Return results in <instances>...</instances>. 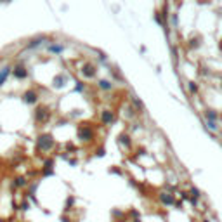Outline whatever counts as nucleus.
I'll return each mask as SVG.
<instances>
[{
    "label": "nucleus",
    "mask_w": 222,
    "mask_h": 222,
    "mask_svg": "<svg viewBox=\"0 0 222 222\" xmlns=\"http://www.w3.org/2000/svg\"><path fill=\"white\" fill-rule=\"evenodd\" d=\"M52 144H54V141L50 139V137H42V139H40V148H42V149L52 148Z\"/></svg>",
    "instance_id": "nucleus-1"
},
{
    "label": "nucleus",
    "mask_w": 222,
    "mask_h": 222,
    "mask_svg": "<svg viewBox=\"0 0 222 222\" xmlns=\"http://www.w3.org/2000/svg\"><path fill=\"white\" fill-rule=\"evenodd\" d=\"M24 101H26V102H30V104L37 102V92H33V90L26 92V94H24Z\"/></svg>",
    "instance_id": "nucleus-2"
},
{
    "label": "nucleus",
    "mask_w": 222,
    "mask_h": 222,
    "mask_svg": "<svg viewBox=\"0 0 222 222\" xmlns=\"http://www.w3.org/2000/svg\"><path fill=\"white\" fill-rule=\"evenodd\" d=\"M9 73H11V68H4V70L0 71V85L5 82V78L9 76Z\"/></svg>",
    "instance_id": "nucleus-3"
},
{
    "label": "nucleus",
    "mask_w": 222,
    "mask_h": 222,
    "mask_svg": "<svg viewBox=\"0 0 222 222\" xmlns=\"http://www.w3.org/2000/svg\"><path fill=\"white\" fill-rule=\"evenodd\" d=\"M102 122L104 123H111L113 122V113H111V111H104V113H102Z\"/></svg>",
    "instance_id": "nucleus-4"
},
{
    "label": "nucleus",
    "mask_w": 222,
    "mask_h": 222,
    "mask_svg": "<svg viewBox=\"0 0 222 222\" xmlns=\"http://www.w3.org/2000/svg\"><path fill=\"white\" fill-rule=\"evenodd\" d=\"M80 137H92V130H89V128H80Z\"/></svg>",
    "instance_id": "nucleus-5"
},
{
    "label": "nucleus",
    "mask_w": 222,
    "mask_h": 222,
    "mask_svg": "<svg viewBox=\"0 0 222 222\" xmlns=\"http://www.w3.org/2000/svg\"><path fill=\"white\" fill-rule=\"evenodd\" d=\"M161 201H163V203H174V198L163 193V194H161Z\"/></svg>",
    "instance_id": "nucleus-6"
},
{
    "label": "nucleus",
    "mask_w": 222,
    "mask_h": 222,
    "mask_svg": "<svg viewBox=\"0 0 222 222\" xmlns=\"http://www.w3.org/2000/svg\"><path fill=\"white\" fill-rule=\"evenodd\" d=\"M85 75H87V76H92V75H94V68H92L90 64L85 66Z\"/></svg>",
    "instance_id": "nucleus-7"
},
{
    "label": "nucleus",
    "mask_w": 222,
    "mask_h": 222,
    "mask_svg": "<svg viewBox=\"0 0 222 222\" xmlns=\"http://www.w3.org/2000/svg\"><path fill=\"white\" fill-rule=\"evenodd\" d=\"M16 76H19V78H23V76H26V71L23 70V68H18V70H16Z\"/></svg>",
    "instance_id": "nucleus-8"
},
{
    "label": "nucleus",
    "mask_w": 222,
    "mask_h": 222,
    "mask_svg": "<svg viewBox=\"0 0 222 222\" xmlns=\"http://www.w3.org/2000/svg\"><path fill=\"white\" fill-rule=\"evenodd\" d=\"M99 87H101V89H111V85H109V82L102 80V82H99Z\"/></svg>",
    "instance_id": "nucleus-9"
},
{
    "label": "nucleus",
    "mask_w": 222,
    "mask_h": 222,
    "mask_svg": "<svg viewBox=\"0 0 222 222\" xmlns=\"http://www.w3.org/2000/svg\"><path fill=\"white\" fill-rule=\"evenodd\" d=\"M50 50H52V52H61L63 47L61 45H50Z\"/></svg>",
    "instance_id": "nucleus-10"
},
{
    "label": "nucleus",
    "mask_w": 222,
    "mask_h": 222,
    "mask_svg": "<svg viewBox=\"0 0 222 222\" xmlns=\"http://www.w3.org/2000/svg\"><path fill=\"white\" fill-rule=\"evenodd\" d=\"M207 116H208L210 120H217V113H212V111H208V113H207Z\"/></svg>",
    "instance_id": "nucleus-11"
}]
</instances>
